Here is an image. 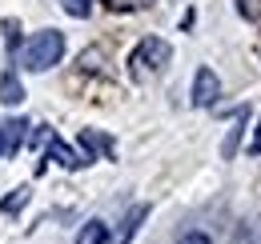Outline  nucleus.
Here are the masks:
<instances>
[{"instance_id":"obj_10","label":"nucleus","mask_w":261,"mask_h":244,"mask_svg":"<svg viewBox=\"0 0 261 244\" xmlns=\"http://www.w3.org/2000/svg\"><path fill=\"white\" fill-rule=\"evenodd\" d=\"M29 196H33L29 188H12V196H4V204H0V208H4V212L12 216L16 208H24V204H29Z\"/></svg>"},{"instance_id":"obj_13","label":"nucleus","mask_w":261,"mask_h":244,"mask_svg":"<svg viewBox=\"0 0 261 244\" xmlns=\"http://www.w3.org/2000/svg\"><path fill=\"white\" fill-rule=\"evenodd\" d=\"M177 244H209V236H205V232H181Z\"/></svg>"},{"instance_id":"obj_3","label":"nucleus","mask_w":261,"mask_h":244,"mask_svg":"<svg viewBox=\"0 0 261 244\" xmlns=\"http://www.w3.org/2000/svg\"><path fill=\"white\" fill-rule=\"evenodd\" d=\"M217 92H221L217 72L201 64V68H197V76H193V104H197V108H209V104L217 100Z\"/></svg>"},{"instance_id":"obj_8","label":"nucleus","mask_w":261,"mask_h":244,"mask_svg":"<svg viewBox=\"0 0 261 244\" xmlns=\"http://www.w3.org/2000/svg\"><path fill=\"white\" fill-rule=\"evenodd\" d=\"M24 128H29L24 120H4V124H0V132H4V144H8V148H20V144H24V136H29Z\"/></svg>"},{"instance_id":"obj_12","label":"nucleus","mask_w":261,"mask_h":244,"mask_svg":"<svg viewBox=\"0 0 261 244\" xmlns=\"http://www.w3.org/2000/svg\"><path fill=\"white\" fill-rule=\"evenodd\" d=\"M109 4H113V8H125V12H129V8H145V4H153V0H109Z\"/></svg>"},{"instance_id":"obj_14","label":"nucleus","mask_w":261,"mask_h":244,"mask_svg":"<svg viewBox=\"0 0 261 244\" xmlns=\"http://www.w3.org/2000/svg\"><path fill=\"white\" fill-rule=\"evenodd\" d=\"M249 152L261 156V120H257V132H253V140H249Z\"/></svg>"},{"instance_id":"obj_15","label":"nucleus","mask_w":261,"mask_h":244,"mask_svg":"<svg viewBox=\"0 0 261 244\" xmlns=\"http://www.w3.org/2000/svg\"><path fill=\"white\" fill-rule=\"evenodd\" d=\"M4 152H8V144H4V132H0V156H4Z\"/></svg>"},{"instance_id":"obj_5","label":"nucleus","mask_w":261,"mask_h":244,"mask_svg":"<svg viewBox=\"0 0 261 244\" xmlns=\"http://www.w3.org/2000/svg\"><path fill=\"white\" fill-rule=\"evenodd\" d=\"M145 216H149V204H133L129 216H125V224H121V236H117L113 244H129L133 236H137V228H141V220H145Z\"/></svg>"},{"instance_id":"obj_11","label":"nucleus","mask_w":261,"mask_h":244,"mask_svg":"<svg viewBox=\"0 0 261 244\" xmlns=\"http://www.w3.org/2000/svg\"><path fill=\"white\" fill-rule=\"evenodd\" d=\"M61 4H65V12H68V16H76V20L93 12V0H61Z\"/></svg>"},{"instance_id":"obj_1","label":"nucleus","mask_w":261,"mask_h":244,"mask_svg":"<svg viewBox=\"0 0 261 244\" xmlns=\"http://www.w3.org/2000/svg\"><path fill=\"white\" fill-rule=\"evenodd\" d=\"M61 56H65V32H57V28L36 32L33 40L24 44V52H20V60H24L29 72H48L53 64H61Z\"/></svg>"},{"instance_id":"obj_7","label":"nucleus","mask_w":261,"mask_h":244,"mask_svg":"<svg viewBox=\"0 0 261 244\" xmlns=\"http://www.w3.org/2000/svg\"><path fill=\"white\" fill-rule=\"evenodd\" d=\"M76 244H109V228H105V220H89V224L76 232Z\"/></svg>"},{"instance_id":"obj_6","label":"nucleus","mask_w":261,"mask_h":244,"mask_svg":"<svg viewBox=\"0 0 261 244\" xmlns=\"http://www.w3.org/2000/svg\"><path fill=\"white\" fill-rule=\"evenodd\" d=\"M0 100L4 104H20L24 100V88L16 80V68H4V76H0Z\"/></svg>"},{"instance_id":"obj_2","label":"nucleus","mask_w":261,"mask_h":244,"mask_svg":"<svg viewBox=\"0 0 261 244\" xmlns=\"http://www.w3.org/2000/svg\"><path fill=\"white\" fill-rule=\"evenodd\" d=\"M173 60V48H169V40H161V36H149V40H141L137 48H133V76H145V72H161L165 64Z\"/></svg>"},{"instance_id":"obj_4","label":"nucleus","mask_w":261,"mask_h":244,"mask_svg":"<svg viewBox=\"0 0 261 244\" xmlns=\"http://www.w3.org/2000/svg\"><path fill=\"white\" fill-rule=\"evenodd\" d=\"M44 144H48V152L57 156V160H61V164H65V168H81V164H89V160H85V156H76V152H72V148H65V144H61V136H57V132H48V136H44Z\"/></svg>"},{"instance_id":"obj_9","label":"nucleus","mask_w":261,"mask_h":244,"mask_svg":"<svg viewBox=\"0 0 261 244\" xmlns=\"http://www.w3.org/2000/svg\"><path fill=\"white\" fill-rule=\"evenodd\" d=\"M245 120H249V108H237V124H233V132H229L225 148H221V156H225V160L237 152V140H241V128H245Z\"/></svg>"}]
</instances>
